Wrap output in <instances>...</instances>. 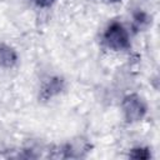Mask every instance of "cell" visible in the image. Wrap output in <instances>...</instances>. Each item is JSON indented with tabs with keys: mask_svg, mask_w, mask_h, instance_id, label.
<instances>
[{
	"mask_svg": "<svg viewBox=\"0 0 160 160\" xmlns=\"http://www.w3.org/2000/svg\"><path fill=\"white\" fill-rule=\"evenodd\" d=\"M104 40L109 48H112L115 50L124 49L129 45L128 34L120 24H112L111 26H109V29L105 32Z\"/></svg>",
	"mask_w": 160,
	"mask_h": 160,
	"instance_id": "6da1fadb",
	"label": "cell"
},
{
	"mask_svg": "<svg viewBox=\"0 0 160 160\" xmlns=\"http://www.w3.org/2000/svg\"><path fill=\"white\" fill-rule=\"evenodd\" d=\"M39 5H49V4H51L54 0H35Z\"/></svg>",
	"mask_w": 160,
	"mask_h": 160,
	"instance_id": "277c9868",
	"label": "cell"
},
{
	"mask_svg": "<svg viewBox=\"0 0 160 160\" xmlns=\"http://www.w3.org/2000/svg\"><path fill=\"white\" fill-rule=\"evenodd\" d=\"M15 54L9 48H0V62L2 65L10 66L15 61Z\"/></svg>",
	"mask_w": 160,
	"mask_h": 160,
	"instance_id": "3957f363",
	"label": "cell"
},
{
	"mask_svg": "<svg viewBox=\"0 0 160 160\" xmlns=\"http://www.w3.org/2000/svg\"><path fill=\"white\" fill-rule=\"evenodd\" d=\"M125 112L128 114V118L131 120H138L142 116L145 108L142 106V102L136 96H129L125 100Z\"/></svg>",
	"mask_w": 160,
	"mask_h": 160,
	"instance_id": "7a4b0ae2",
	"label": "cell"
}]
</instances>
